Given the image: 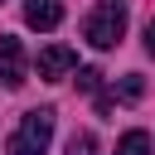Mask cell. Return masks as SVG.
Listing matches in <instances>:
<instances>
[{"label":"cell","mask_w":155,"mask_h":155,"mask_svg":"<svg viewBox=\"0 0 155 155\" xmlns=\"http://www.w3.org/2000/svg\"><path fill=\"white\" fill-rule=\"evenodd\" d=\"M24 24L29 29H58L63 24V0H24Z\"/></svg>","instance_id":"obj_5"},{"label":"cell","mask_w":155,"mask_h":155,"mask_svg":"<svg viewBox=\"0 0 155 155\" xmlns=\"http://www.w3.org/2000/svg\"><path fill=\"white\" fill-rule=\"evenodd\" d=\"M121 34H126V5H102L82 19V39L92 48H116Z\"/></svg>","instance_id":"obj_2"},{"label":"cell","mask_w":155,"mask_h":155,"mask_svg":"<svg viewBox=\"0 0 155 155\" xmlns=\"http://www.w3.org/2000/svg\"><path fill=\"white\" fill-rule=\"evenodd\" d=\"M116 97H121V102H140V97H145V82H140V73H126V78L116 82Z\"/></svg>","instance_id":"obj_7"},{"label":"cell","mask_w":155,"mask_h":155,"mask_svg":"<svg viewBox=\"0 0 155 155\" xmlns=\"http://www.w3.org/2000/svg\"><path fill=\"white\" fill-rule=\"evenodd\" d=\"M24 78H29L24 44L10 39V34H0V82H5V87H24Z\"/></svg>","instance_id":"obj_3"},{"label":"cell","mask_w":155,"mask_h":155,"mask_svg":"<svg viewBox=\"0 0 155 155\" xmlns=\"http://www.w3.org/2000/svg\"><path fill=\"white\" fill-rule=\"evenodd\" d=\"M78 87H82V92H97V87H102V73H97V68H82V73H78Z\"/></svg>","instance_id":"obj_9"},{"label":"cell","mask_w":155,"mask_h":155,"mask_svg":"<svg viewBox=\"0 0 155 155\" xmlns=\"http://www.w3.org/2000/svg\"><path fill=\"white\" fill-rule=\"evenodd\" d=\"M68 155H97V140H92L87 131H73V140H68Z\"/></svg>","instance_id":"obj_8"},{"label":"cell","mask_w":155,"mask_h":155,"mask_svg":"<svg viewBox=\"0 0 155 155\" xmlns=\"http://www.w3.org/2000/svg\"><path fill=\"white\" fill-rule=\"evenodd\" d=\"M145 53L155 58V15H150V24H145Z\"/></svg>","instance_id":"obj_10"},{"label":"cell","mask_w":155,"mask_h":155,"mask_svg":"<svg viewBox=\"0 0 155 155\" xmlns=\"http://www.w3.org/2000/svg\"><path fill=\"white\" fill-rule=\"evenodd\" d=\"M48 140H53V107H34V111H24V121L10 136L5 155H44Z\"/></svg>","instance_id":"obj_1"},{"label":"cell","mask_w":155,"mask_h":155,"mask_svg":"<svg viewBox=\"0 0 155 155\" xmlns=\"http://www.w3.org/2000/svg\"><path fill=\"white\" fill-rule=\"evenodd\" d=\"M116 155H150V136L145 131H126L116 140Z\"/></svg>","instance_id":"obj_6"},{"label":"cell","mask_w":155,"mask_h":155,"mask_svg":"<svg viewBox=\"0 0 155 155\" xmlns=\"http://www.w3.org/2000/svg\"><path fill=\"white\" fill-rule=\"evenodd\" d=\"M78 68V53L68 48V44H48L44 53H39V78L44 82H58L63 73H73Z\"/></svg>","instance_id":"obj_4"},{"label":"cell","mask_w":155,"mask_h":155,"mask_svg":"<svg viewBox=\"0 0 155 155\" xmlns=\"http://www.w3.org/2000/svg\"><path fill=\"white\" fill-rule=\"evenodd\" d=\"M102 5H126V0H102Z\"/></svg>","instance_id":"obj_11"}]
</instances>
